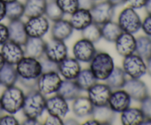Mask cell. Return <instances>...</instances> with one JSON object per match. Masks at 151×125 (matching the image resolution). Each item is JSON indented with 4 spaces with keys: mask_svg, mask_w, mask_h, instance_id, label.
Listing matches in <instances>:
<instances>
[{
    "mask_svg": "<svg viewBox=\"0 0 151 125\" xmlns=\"http://www.w3.org/2000/svg\"><path fill=\"white\" fill-rule=\"evenodd\" d=\"M15 66L21 83L29 89L36 88L37 79L43 73L39 59L24 56Z\"/></svg>",
    "mask_w": 151,
    "mask_h": 125,
    "instance_id": "obj_1",
    "label": "cell"
},
{
    "mask_svg": "<svg viewBox=\"0 0 151 125\" xmlns=\"http://www.w3.org/2000/svg\"><path fill=\"white\" fill-rule=\"evenodd\" d=\"M46 98L37 88L29 89L22 109L25 118L39 119L46 111Z\"/></svg>",
    "mask_w": 151,
    "mask_h": 125,
    "instance_id": "obj_2",
    "label": "cell"
},
{
    "mask_svg": "<svg viewBox=\"0 0 151 125\" xmlns=\"http://www.w3.org/2000/svg\"><path fill=\"white\" fill-rule=\"evenodd\" d=\"M24 97L23 90L16 85L6 87L0 96L4 112L13 115L19 113L23 107Z\"/></svg>",
    "mask_w": 151,
    "mask_h": 125,
    "instance_id": "obj_3",
    "label": "cell"
},
{
    "mask_svg": "<svg viewBox=\"0 0 151 125\" xmlns=\"http://www.w3.org/2000/svg\"><path fill=\"white\" fill-rule=\"evenodd\" d=\"M89 63L90 70L97 81L106 80L115 67L113 57L105 51H97Z\"/></svg>",
    "mask_w": 151,
    "mask_h": 125,
    "instance_id": "obj_4",
    "label": "cell"
},
{
    "mask_svg": "<svg viewBox=\"0 0 151 125\" xmlns=\"http://www.w3.org/2000/svg\"><path fill=\"white\" fill-rule=\"evenodd\" d=\"M122 32L135 34L139 31L142 26V19L135 9L126 7L118 15L117 21Z\"/></svg>",
    "mask_w": 151,
    "mask_h": 125,
    "instance_id": "obj_5",
    "label": "cell"
},
{
    "mask_svg": "<svg viewBox=\"0 0 151 125\" xmlns=\"http://www.w3.org/2000/svg\"><path fill=\"white\" fill-rule=\"evenodd\" d=\"M63 81L58 71L43 72L38 78L36 88L45 96L57 94Z\"/></svg>",
    "mask_w": 151,
    "mask_h": 125,
    "instance_id": "obj_6",
    "label": "cell"
},
{
    "mask_svg": "<svg viewBox=\"0 0 151 125\" xmlns=\"http://www.w3.org/2000/svg\"><path fill=\"white\" fill-rule=\"evenodd\" d=\"M122 69L127 76L133 79H140L147 73L145 60L136 53L124 57Z\"/></svg>",
    "mask_w": 151,
    "mask_h": 125,
    "instance_id": "obj_7",
    "label": "cell"
},
{
    "mask_svg": "<svg viewBox=\"0 0 151 125\" xmlns=\"http://www.w3.org/2000/svg\"><path fill=\"white\" fill-rule=\"evenodd\" d=\"M89 10L93 22L100 26L109 21L113 20L115 14V7L107 0L95 1Z\"/></svg>",
    "mask_w": 151,
    "mask_h": 125,
    "instance_id": "obj_8",
    "label": "cell"
},
{
    "mask_svg": "<svg viewBox=\"0 0 151 125\" xmlns=\"http://www.w3.org/2000/svg\"><path fill=\"white\" fill-rule=\"evenodd\" d=\"M44 57L58 64L68 57V47L65 41L52 38L46 41Z\"/></svg>",
    "mask_w": 151,
    "mask_h": 125,
    "instance_id": "obj_9",
    "label": "cell"
},
{
    "mask_svg": "<svg viewBox=\"0 0 151 125\" xmlns=\"http://www.w3.org/2000/svg\"><path fill=\"white\" fill-rule=\"evenodd\" d=\"M24 24L27 35L32 38H43L50 29V21L44 15L28 18Z\"/></svg>",
    "mask_w": 151,
    "mask_h": 125,
    "instance_id": "obj_10",
    "label": "cell"
},
{
    "mask_svg": "<svg viewBox=\"0 0 151 125\" xmlns=\"http://www.w3.org/2000/svg\"><path fill=\"white\" fill-rule=\"evenodd\" d=\"M97 51L94 44L83 38L78 40L72 46L74 57L80 63H89Z\"/></svg>",
    "mask_w": 151,
    "mask_h": 125,
    "instance_id": "obj_11",
    "label": "cell"
},
{
    "mask_svg": "<svg viewBox=\"0 0 151 125\" xmlns=\"http://www.w3.org/2000/svg\"><path fill=\"white\" fill-rule=\"evenodd\" d=\"M87 92V96L94 107L108 104L112 90L106 82H97Z\"/></svg>",
    "mask_w": 151,
    "mask_h": 125,
    "instance_id": "obj_12",
    "label": "cell"
},
{
    "mask_svg": "<svg viewBox=\"0 0 151 125\" xmlns=\"http://www.w3.org/2000/svg\"><path fill=\"white\" fill-rule=\"evenodd\" d=\"M46 111L48 114L57 116L64 119L70 111L67 100L58 94L46 98Z\"/></svg>",
    "mask_w": 151,
    "mask_h": 125,
    "instance_id": "obj_13",
    "label": "cell"
},
{
    "mask_svg": "<svg viewBox=\"0 0 151 125\" xmlns=\"http://www.w3.org/2000/svg\"><path fill=\"white\" fill-rule=\"evenodd\" d=\"M1 52L5 63L16 66L25 56L23 46L8 40L1 45Z\"/></svg>",
    "mask_w": 151,
    "mask_h": 125,
    "instance_id": "obj_14",
    "label": "cell"
},
{
    "mask_svg": "<svg viewBox=\"0 0 151 125\" xmlns=\"http://www.w3.org/2000/svg\"><path fill=\"white\" fill-rule=\"evenodd\" d=\"M132 99L123 88L113 90L109 97V107L116 113H121L122 111L131 107Z\"/></svg>",
    "mask_w": 151,
    "mask_h": 125,
    "instance_id": "obj_15",
    "label": "cell"
},
{
    "mask_svg": "<svg viewBox=\"0 0 151 125\" xmlns=\"http://www.w3.org/2000/svg\"><path fill=\"white\" fill-rule=\"evenodd\" d=\"M114 43L116 51L122 57L135 53L137 38L134 34L122 32Z\"/></svg>",
    "mask_w": 151,
    "mask_h": 125,
    "instance_id": "obj_16",
    "label": "cell"
},
{
    "mask_svg": "<svg viewBox=\"0 0 151 125\" xmlns=\"http://www.w3.org/2000/svg\"><path fill=\"white\" fill-rule=\"evenodd\" d=\"M123 89L127 91L132 99L139 102L149 95L147 85L140 79H127Z\"/></svg>",
    "mask_w": 151,
    "mask_h": 125,
    "instance_id": "obj_17",
    "label": "cell"
},
{
    "mask_svg": "<svg viewBox=\"0 0 151 125\" xmlns=\"http://www.w3.org/2000/svg\"><path fill=\"white\" fill-rule=\"evenodd\" d=\"M81 69V63L74 57H67L58 65V71L63 79L75 80Z\"/></svg>",
    "mask_w": 151,
    "mask_h": 125,
    "instance_id": "obj_18",
    "label": "cell"
},
{
    "mask_svg": "<svg viewBox=\"0 0 151 125\" xmlns=\"http://www.w3.org/2000/svg\"><path fill=\"white\" fill-rule=\"evenodd\" d=\"M46 41L43 38L28 37L23 45L25 56L41 59L44 56Z\"/></svg>",
    "mask_w": 151,
    "mask_h": 125,
    "instance_id": "obj_19",
    "label": "cell"
},
{
    "mask_svg": "<svg viewBox=\"0 0 151 125\" xmlns=\"http://www.w3.org/2000/svg\"><path fill=\"white\" fill-rule=\"evenodd\" d=\"M94 106L88 96L80 95L72 101V110L75 116L78 118L91 116Z\"/></svg>",
    "mask_w": 151,
    "mask_h": 125,
    "instance_id": "obj_20",
    "label": "cell"
},
{
    "mask_svg": "<svg viewBox=\"0 0 151 125\" xmlns=\"http://www.w3.org/2000/svg\"><path fill=\"white\" fill-rule=\"evenodd\" d=\"M9 40L23 46L28 38L25 29L24 22L22 19L10 21L7 24Z\"/></svg>",
    "mask_w": 151,
    "mask_h": 125,
    "instance_id": "obj_21",
    "label": "cell"
},
{
    "mask_svg": "<svg viewBox=\"0 0 151 125\" xmlns=\"http://www.w3.org/2000/svg\"><path fill=\"white\" fill-rule=\"evenodd\" d=\"M73 31L74 29L69 20L61 19L53 22L50 32L52 38L65 41L72 36Z\"/></svg>",
    "mask_w": 151,
    "mask_h": 125,
    "instance_id": "obj_22",
    "label": "cell"
},
{
    "mask_svg": "<svg viewBox=\"0 0 151 125\" xmlns=\"http://www.w3.org/2000/svg\"><path fill=\"white\" fill-rule=\"evenodd\" d=\"M69 21L74 30L82 31L93 22L91 12L87 9L78 8L70 15Z\"/></svg>",
    "mask_w": 151,
    "mask_h": 125,
    "instance_id": "obj_23",
    "label": "cell"
},
{
    "mask_svg": "<svg viewBox=\"0 0 151 125\" xmlns=\"http://www.w3.org/2000/svg\"><path fill=\"white\" fill-rule=\"evenodd\" d=\"M81 93L82 91L75 80L63 79L57 94L69 101H73L78 96L81 95Z\"/></svg>",
    "mask_w": 151,
    "mask_h": 125,
    "instance_id": "obj_24",
    "label": "cell"
},
{
    "mask_svg": "<svg viewBox=\"0 0 151 125\" xmlns=\"http://www.w3.org/2000/svg\"><path fill=\"white\" fill-rule=\"evenodd\" d=\"M100 124H111L116 119V113L111 108L109 104L94 107L91 116Z\"/></svg>",
    "mask_w": 151,
    "mask_h": 125,
    "instance_id": "obj_25",
    "label": "cell"
},
{
    "mask_svg": "<svg viewBox=\"0 0 151 125\" xmlns=\"http://www.w3.org/2000/svg\"><path fill=\"white\" fill-rule=\"evenodd\" d=\"M145 119L144 114L138 107H129L120 115V121L124 125H141Z\"/></svg>",
    "mask_w": 151,
    "mask_h": 125,
    "instance_id": "obj_26",
    "label": "cell"
},
{
    "mask_svg": "<svg viewBox=\"0 0 151 125\" xmlns=\"http://www.w3.org/2000/svg\"><path fill=\"white\" fill-rule=\"evenodd\" d=\"M19 80L16 66L4 63L3 67L0 69V85L4 87H9L16 85Z\"/></svg>",
    "mask_w": 151,
    "mask_h": 125,
    "instance_id": "obj_27",
    "label": "cell"
},
{
    "mask_svg": "<svg viewBox=\"0 0 151 125\" xmlns=\"http://www.w3.org/2000/svg\"><path fill=\"white\" fill-rule=\"evenodd\" d=\"M127 81V75L123 69L118 66H115L114 69L110 74L105 82L111 88V90H116L123 88Z\"/></svg>",
    "mask_w": 151,
    "mask_h": 125,
    "instance_id": "obj_28",
    "label": "cell"
},
{
    "mask_svg": "<svg viewBox=\"0 0 151 125\" xmlns=\"http://www.w3.org/2000/svg\"><path fill=\"white\" fill-rule=\"evenodd\" d=\"M47 0H26L24 4V16L28 18L43 16L45 12Z\"/></svg>",
    "mask_w": 151,
    "mask_h": 125,
    "instance_id": "obj_29",
    "label": "cell"
},
{
    "mask_svg": "<svg viewBox=\"0 0 151 125\" xmlns=\"http://www.w3.org/2000/svg\"><path fill=\"white\" fill-rule=\"evenodd\" d=\"M100 26H101L102 38L108 42L114 43L119 35L122 32V30L117 22L114 21L113 20L103 24Z\"/></svg>",
    "mask_w": 151,
    "mask_h": 125,
    "instance_id": "obj_30",
    "label": "cell"
},
{
    "mask_svg": "<svg viewBox=\"0 0 151 125\" xmlns=\"http://www.w3.org/2000/svg\"><path fill=\"white\" fill-rule=\"evenodd\" d=\"M75 81L81 91H87L97 82V79L88 68V69H81L80 73L75 78Z\"/></svg>",
    "mask_w": 151,
    "mask_h": 125,
    "instance_id": "obj_31",
    "label": "cell"
},
{
    "mask_svg": "<svg viewBox=\"0 0 151 125\" xmlns=\"http://www.w3.org/2000/svg\"><path fill=\"white\" fill-rule=\"evenodd\" d=\"M24 16V4L19 0L6 3V15L9 21L22 19Z\"/></svg>",
    "mask_w": 151,
    "mask_h": 125,
    "instance_id": "obj_32",
    "label": "cell"
},
{
    "mask_svg": "<svg viewBox=\"0 0 151 125\" xmlns=\"http://www.w3.org/2000/svg\"><path fill=\"white\" fill-rule=\"evenodd\" d=\"M136 54L145 61L151 57V38L147 35H141L137 38Z\"/></svg>",
    "mask_w": 151,
    "mask_h": 125,
    "instance_id": "obj_33",
    "label": "cell"
},
{
    "mask_svg": "<svg viewBox=\"0 0 151 125\" xmlns=\"http://www.w3.org/2000/svg\"><path fill=\"white\" fill-rule=\"evenodd\" d=\"M44 16L48 19L49 21L54 22L63 19L65 14L58 5L55 0H47Z\"/></svg>",
    "mask_w": 151,
    "mask_h": 125,
    "instance_id": "obj_34",
    "label": "cell"
},
{
    "mask_svg": "<svg viewBox=\"0 0 151 125\" xmlns=\"http://www.w3.org/2000/svg\"><path fill=\"white\" fill-rule=\"evenodd\" d=\"M82 38L91 41L93 44L99 42L102 38L101 26L92 22L81 31Z\"/></svg>",
    "mask_w": 151,
    "mask_h": 125,
    "instance_id": "obj_35",
    "label": "cell"
},
{
    "mask_svg": "<svg viewBox=\"0 0 151 125\" xmlns=\"http://www.w3.org/2000/svg\"><path fill=\"white\" fill-rule=\"evenodd\" d=\"M64 14L71 15L79 8L78 0H55Z\"/></svg>",
    "mask_w": 151,
    "mask_h": 125,
    "instance_id": "obj_36",
    "label": "cell"
},
{
    "mask_svg": "<svg viewBox=\"0 0 151 125\" xmlns=\"http://www.w3.org/2000/svg\"><path fill=\"white\" fill-rule=\"evenodd\" d=\"M140 102V109L144 114L145 119L151 120V96L148 95Z\"/></svg>",
    "mask_w": 151,
    "mask_h": 125,
    "instance_id": "obj_37",
    "label": "cell"
},
{
    "mask_svg": "<svg viewBox=\"0 0 151 125\" xmlns=\"http://www.w3.org/2000/svg\"><path fill=\"white\" fill-rule=\"evenodd\" d=\"M39 60L41 61V66H42L43 72L58 71V64L46 58L44 56Z\"/></svg>",
    "mask_w": 151,
    "mask_h": 125,
    "instance_id": "obj_38",
    "label": "cell"
},
{
    "mask_svg": "<svg viewBox=\"0 0 151 125\" xmlns=\"http://www.w3.org/2000/svg\"><path fill=\"white\" fill-rule=\"evenodd\" d=\"M19 121L13 114H3L0 117V125H19Z\"/></svg>",
    "mask_w": 151,
    "mask_h": 125,
    "instance_id": "obj_39",
    "label": "cell"
},
{
    "mask_svg": "<svg viewBox=\"0 0 151 125\" xmlns=\"http://www.w3.org/2000/svg\"><path fill=\"white\" fill-rule=\"evenodd\" d=\"M43 124L44 125H63V119L54 115L48 114Z\"/></svg>",
    "mask_w": 151,
    "mask_h": 125,
    "instance_id": "obj_40",
    "label": "cell"
},
{
    "mask_svg": "<svg viewBox=\"0 0 151 125\" xmlns=\"http://www.w3.org/2000/svg\"><path fill=\"white\" fill-rule=\"evenodd\" d=\"M141 29L145 35L151 38V15H147L144 20L142 21Z\"/></svg>",
    "mask_w": 151,
    "mask_h": 125,
    "instance_id": "obj_41",
    "label": "cell"
},
{
    "mask_svg": "<svg viewBox=\"0 0 151 125\" xmlns=\"http://www.w3.org/2000/svg\"><path fill=\"white\" fill-rule=\"evenodd\" d=\"M9 40V33L7 26L0 22V46L4 44Z\"/></svg>",
    "mask_w": 151,
    "mask_h": 125,
    "instance_id": "obj_42",
    "label": "cell"
},
{
    "mask_svg": "<svg viewBox=\"0 0 151 125\" xmlns=\"http://www.w3.org/2000/svg\"><path fill=\"white\" fill-rule=\"evenodd\" d=\"M147 0H125V4H128V7L135 9H141L145 7Z\"/></svg>",
    "mask_w": 151,
    "mask_h": 125,
    "instance_id": "obj_43",
    "label": "cell"
},
{
    "mask_svg": "<svg viewBox=\"0 0 151 125\" xmlns=\"http://www.w3.org/2000/svg\"><path fill=\"white\" fill-rule=\"evenodd\" d=\"M95 3L94 0H78V4H79V8L87 9L90 10L93 5Z\"/></svg>",
    "mask_w": 151,
    "mask_h": 125,
    "instance_id": "obj_44",
    "label": "cell"
},
{
    "mask_svg": "<svg viewBox=\"0 0 151 125\" xmlns=\"http://www.w3.org/2000/svg\"><path fill=\"white\" fill-rule=\"evenodd\" d=\"M23 125H40L43 124L40 122L39 119H33V118H26L25 120L22 122Z\"/></svg>",
    "mask_w": 151,
    "mask_h": 125,
    "instance_id": "obj_45",
    "label": "cell"
},
{
    "mask_svg": "<svg viewBox=\"0 0 151 125\" xmlns=\"http://www.w3.org/2000/svg\"><path fill=\"white\" fill-rule=\"evenodd\" d=\"M6 15V3L0 0V22L5 18Z\"/></svg>",
    "mask_w": 151,
    "mask_h": 125,
    "instance_id": "obj_46",
    "label": "cell"
},
{
    "mask_svg": "<svg viewBox=\"0 0 151 125\" xmlns=\"http://www.w3.org/2000/svg\"><path fill=\"white\" fill-rule=\"evenodd\" d=\"M80 123L78 120L74 118H68L66 119H63V125H78Z\"/></svg>",
    "mask_w": 151,
    "mask_h": 125,
    "instance_id": "obj_47",
    "label": "cell"
},
{
    "mask_svg": "<svg viewBox=\"0 0 151 125\" xmlns=\"http://www.w3.org/2000/svg\"><path fill=\"white\" fill-rule=\"evenodd\" d=\"M107 1H109L115 7L124 5L125 4V0H107Z\"/></svg>",
    "mask_w": 151,
    "mask_h": 125,
    "instance_id": "obj_48",
    "label": "cell"
},
{
    "mask_svg": "<svg viewBox=\"0 0 151 125\" xmlns=\"http://www.w3.org/2000/svg\"><path fill=\"white\" fill-rule=\"evenodd\" d=\"M144 7L147 15H151V0H147L146 1L145 5Z\"/></svg>",
    "mask_w": 151,
    "mask_h": 125,
    "instance_id": "obj_49",
    "label": "cell"
},
{
    "mask_svg": "<svg viewBox=\"0 0 151 125\" xmlns=\"http://www.w3.org/2000/svg\"><path fill=\"white\" fill-rule=\"evenodd\" d=\"M83 124H84V125H86V124H88V125H99L100 124H99V122L97 121V120H95V119H88V120H87V121H86L85 122H84Z\"/></svg>",
    "mask_w": 151,
    "mask_h": 125,
    "instance_id": "obj_50",
    "label": "cell"
},
{
    "mask_svg": "<svg viewBox=\"0 0 151 125\" xmlns=\"http://www.w3.org/2000/svg\"><path fill=\"white\" fill-rule=\"evenodd\" d=\"M146 62H147L146 63V64H147V73L151 76V57Z\"/></svg>",
    "mask_w": 151,
    "mask_h": 125,
    "instance_id": "obj_51",
    "label": "cell"
},
{
    "mask_svg": "<svg viewBox=\"0 0 151 125\" xmlns=\"http://www.w3.org/2000/svg\"><path fill=\"white\" fill-rule=\"evenodd\" d=\"M4 63H5V62H4V58H3L2 55H1V52H0V69L3 67V66L4 65Z\"/></svg>",
    "mask_w": 151,
    "mask_h": 125,
    "instance_id": "obj_52",
    "label": "cell"
},
{
    "mask_svg": "<svg viewBox=\"0 0 151 125\" xmlns=\"http://www.w3.org/2000/svg\"><path fill=\"white\" fill-rule=\"evenodd\" d=\"M142 124L144 125H150L151 124V120H150V119H145V121H143Z\"/></svg>",
    "mask_w": 151,
    "mask_h": 125,
    "instance_id": "obj_53",
    "label": "cell"
},
{
    "mask_svg": "<svg viewBox=\"0 0 151 125\" xmlns=\"http://www.w3.org/2000/svg\"><path fill=\"white\" fill-rule=\"evenodd\" d=\"M3 113H4V110H3L2 105H1V100H0V117L2 116Z\"/></svg>",
    "mask_w": 151,
    "mask_h": 125,
    "instance_id": "obj_54",
    "label": "cell"
},
{
    "mask_svg": "<svg viewBox=\"0 0 151 125\" xmlns=\"http://www.w3.org/2000/svg\"><path fill=\"white\" fill-rule=\"evenodd\" d=\"M2 1H4V3H8L10 2V1H16V0H1Z\"/></svg>",
    "mask_w": 151,
    "mask_h": 125,
    "instance_id": "obj_55",
    "label": "cell"
},
{
    "mask_svg": "<svg viewBox=\"0 0 151 125\" xmlns=\"http://www.w3.org/2000/svg\"><path fill=\"white\" fill-rule=\"evenodd\" d=\"M94 1H100V0H94Z\"/></svg>",
    "mask_w": 151,
    "mask_h": 125,
    "instance_id": "obj_56",
    "label": "cell"
}]
</instances>
